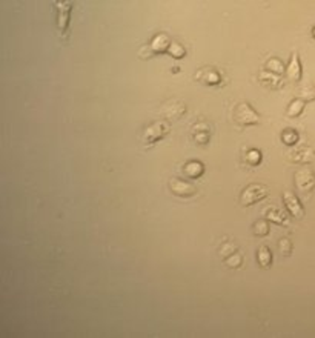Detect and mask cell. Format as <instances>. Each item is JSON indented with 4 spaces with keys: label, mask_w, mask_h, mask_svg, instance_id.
<instances>
[{
    "label": "cell",
    "mask_w": 315,
    "mask_h": 338,
    "mask_svg": "<svg viewBox=\"0 0 315 338\" xmlns=\"http://www.w3.org/2000/svg\"><path fill=\"white\" fill-rule=\"evenodd\" d=\"M259 81L263 85H266L267 88L271 89H280L283 86V78L274 74V73H269V71H262L259 74Z\"/></svg>",
    "instance_id": "2e32d148"
},
{
    "label": "cell",
    "mask_w": 315,
    "mask_h": 338,
    "mask_svg": "<svg viewBox=\"0 0 315 338\" xmlns=\"http://www.w3.org/2000/svg\"><path fill=\"white\" fill-rule=\"evenodd\" d=\"M232 119H234L237 125H241V126H252V125H259L262 122L259 112L254 111V108L246 102L238 103L234 108Z\"/></svg>",
    "instance_id": "3957f363"
},
{
    "label": "cell",
    "mask_w": 315,
    "mask_h": 338,
    "mask_svg": "<svg viewBox=\"0 0 315 338\" xmlns=\"http://www.w3.org/2000/svg\"><path fill=\"white\" fill-rule=\"evenodd\" d=\"M169 189L174 195L182 197V199H189V197H194L197 194V188L192 183L176 177L169 180Z\"/></svg>",
    "instance_id": "ba28073f"
},
{
    "label": "cell",
    "mask_w": 315,
    "mask_h": 338,
    "mask_svg": "<svg viewBox=\"0 0 315 338\" xmlns=\"http://www.w3.org/2000/svg\"><path fill=\"white\" fill-rule=\"evenodd\" d=\"M54 5L57 6V28L60 31V36L66 37L69 22H71L73 2H55Z\"/></svg>",
    "instance_id": "5b68a950"
},
{
    "label": "cell",
    "mask_w": 315,
    "mask_h": 338,
    "mask_svg": "<svg viewBox=\"0 0 315 338\" xmlns=\"http://www.w3.org/2000/svg\"><path fill=\"white\" fill-rule=\"evenodd\" d=\"M236 252H238V248L236 246V244H232V243H223V244H221V248L218 249V254L223 259H228L229 255L236 254Z\"/></svg>",
    "instance_id": "484cf974"
},
{
    "label": "cell",
    "mask_w": 315,
    "mask_h": 338,
    "mask_svg": "<svg viewBox=\"0 0 315 338\" xmlns=\"http://www.w3.org/2000/svg\"><path fill=\"white\" fill-rule=\"evenodd\" d=\"M264 68H266V71L274 73V74H277V76H282L283 73H286V69H285L283 63L280 62L278 59H271V60H267L266 65H264Z\"/></svg>",
    "instance_id": "44dd1931"
},
{
    "label": "cell",
    "mask_w": 315,
    "mask_h": 338,
    "mask_svg": "<svg viewBox=\"0 0 315 338\" xmlns=\"http://www.w3.org/2000/svg\"><path fill=\"white\" fill-rule=\"evenodd\" d=\"M312 36H314V39H315V28L312 29Z\"/></svg>",
    "instance_id": "f1b7e54d"
},
{
    "label": "cell",
    "mask_w": 315,
    "mask_h": 338,
    "mask_svg": "<svg viewBox=\"0 0 315 338\" xmlns=\"http://www.w3.org/2000/svg\"><path fill=\"white\" fill-rule=\"evenodd\" d=\"M278 249H280V252H282V255L288 257V255H290V252H292V241L286 237L282 238L278 241Z\"/></svg>",
    "instance_id": "4316f807"
},
{
    "label": "cell",
    "mask_w": 315,
    "mask_h": 338,
    "mask_svg": "<svg viewBox=\"0 0 315 338\" xmlns=\"http://www.w3.org/2000/svg\"><path fill=\"white\" fill-rule=\"evenodd\" d=\"M286 77L288 80L294 81V83H298L301 80V65H300V59H298L297 52H294L292 57H290L289 65L286 68Z\"/></svg>",
    "instance_id": "4fadbf2b"
},
{
    "label": "cell",
    "mask_w": 315,
    "mask_h": 338,
    "mask_svg": "<svg viewBox=\"0 0 315 338\" xmlns=\"http://www.w3.org/2000/svg\"><path fill=\"white\" fill-rule=\"evenodd\" d=\"M225 264L228 267H231V269H238V267H241V264H243V255L240 252L229 255L228 259H225Z\"/></svg>",
    "instance_id": "d4e9b609"
},
{
    "label": "cell",
    "mask_w": 315,
    "mask_h": 338,
    "mask_svg": "<svg viewBox=\"0 0 315 338\" xmlns=\"http://www.w3.org/2000/svg\"><path fill=\"white\" fill-rule=\"evenodd\" d=\"M154 54H153V51H151V48H149V45H146V46H143L142 50L138 51V57L142 60H148V59H151V57H153Z\"/></svg>",
    "instance_id": "83f0119b"
},
{
    "label": "cell",
    "mask_w": 315,
    "mask_h": 338,
    "mask_svg": "<svg viewBox=\"0 0 315 338\" xmlns=\"http://www.w3.org/2000/svg\"><path fill=\"white\" fill-rule=\"evenodd\" d=\"M294 182H295V188L301 194H309L315 188V174L309 168L298 169L294 176Z\"/></svg>",
    "instance_id": "8992f818"
},
{
    "label": "cell",
    "mask_w": 315,
    "mask_h": 338,
    "mask_svg": "<svg viewBox=\"0 0 315 338\" xmlns=\"http://www.w3.org/2000/svg\"><path fill=\"white\" fill-rule=\"evenodd\" d=\"M169 46H171V39L166 34H157L149 43V48L153 51V54H165L168 52Z\"/></svg>",
    "instance_id": "5bb4252c"
},
{
    "label": "cell",
    "mask_w": 315,
    "mask_h": 338,
    "mask_svg": "<svg viewBox=\"0 0 315 338\" xmlns=\"http://www.w3.org/2000/svg\"><path fill=\"white\" fill-rule=\"evenodd\" d=\"M169 132H171V125L168 120H158V122L151 123L143 130V135H142L143 145L146 146L154 145L160 142L161 138H165Z\"/></svg>",
    "instance_id": "6da1fadb"
},
{
    "label": "cell",
    "mask_w": 315,
    "mask_h": 338,
    "mask_svg": "<svg viewBox=\"0 0 315 338\" xmlns=\"http://www.w3.org/2000/svg\"><path fill=\"white\" fill-rule=\"evenodd\" d=\"M160 112H161V117L165 120H177L186 112V104L183 100L172 99L163 104Z\"/></svg>",
    "instance_id": "52a82bcc"
},
{
    "label": "cell",
    "mask_w": 315,
    "mask_h": 338,
    "mask_svg": "<svg viewBox=\"0 0 315 338\" xmlns=\"http://www.w3.org/2000/svg\"><path fill=\"white\" fill-rule=\"evenodd\" d=\"M263 215L266 220L272 221V223L278 226H289V215L277 206H269L263 211Z\"/></svg>",
    "instance_id": "7c38bea8"
},
{
    "label": "cell",
    "mask_w": 315,
    "mask_h": 338,
    "mask_svg": "<svg viewBox=\"0 0 315 338\" xmlns=\"http://www.w3.org/2000/svg\"><path fill=\"white\" fill-rule=\"evenodd\" d=\"M283 203L288 208V211L290 212L294 218H303L305 217V208L297 199V195L292 192H285L283 194Z\"/></svg>",
    "instance_id": "9c48e42d"
},
{
    "label": "cell",
    "mask_w": 315,
    "mask_h": 338,
    "mask_svg": "<svg viewBox=\"0 0 315 338\" xmlns=\"http://www.w3.org/2000/svg\"><path fill=\"white\" fill-rule=\"evenodd\" d=\"M305 102L303 100H300V99H295V100H292L289 103V106H288V109H286V115L288 117H298V115L305 111Z\"/></svg>",
    "instance_id": "ac0fdd59"
},
{
    "label": "cell",
    "mask_w": 315,
    "mask_h": 338,
    "mask_svg": "<svg viewBox=\"0 0 315 338\" xmlns=\"http://www.w3.org/2000/svg\"><path fill=\"white\" fill-rule=\"evenodd\" d=\"M192 138L194 142L197 145H208L209 143V138H211V128H209V125L206 122H198L192 126Z\"/></svg>",
    "instance_id": "8fae6325"
},
{
    "label": "cell",
    "mask_w": 315,
    "mask_h": 338,
    "mask_svg": "<svg viewBox=\"0 0 315 338\" xmlns=\"http://www.w3.org/2000/svg\"><path fill=\"white\" fill-rule=\"evenodd\" d=\"M286 157L292 163H300V165H306V163H312L315 160V149L308 145H298L292 146L290 151L286 153Z\"/></svg>",
    "instance_id": "277c9868"
},
{
    "label": "cell",
    "mask_w": 315,
    "mask_h": 338,
    "mask_svg": "<svg viewBox=\"0 0 315 338\" xmlns=\"http://www.w3.org/2000/svg\"><path fill=\"white\" fill-rule=\"evenodd\" d=\"M168 54L171 57H174V59H183V57L186 55V50H184V46H182L180 43L177 42H171V46H169V50H168Z\"/></svg>",
    "instance_id": "cb8c5ba5"
},
{
    "label": "cell",
    "mask_w": 315,
    "mask_h": 338,
    "mask_svg": "<svg viewBox=\"0 0 315 338\" xmlns=\"http://www.w3.org/2000/svg\"><path fill=\"white\" fill-rule=\"evenodd\" d=\"M244 160L251 166H259L262 163V153L259 149H248L246 154H244Z\"/></svg>",
    "instance_id": "ffe728a7"
},
{
    "label": "cell",
    "mask_w": 315,
    "mask_h": 338,
    "mask_svg": "<svg viewBox=\"0 0 315 338\" xmlns=\"http://www.w3.org/2000/svg\"><path fill=\"white\" fill-rule=\"evenodd\" d=\"M183 172L186 174V177H189L192 180H197L205 174V165L202 161H198V160L188 161V163H184Z\"/></svg>",
    "instance_id": "9a60e30c"
},
{
    "label": "cell",
    "mask_w": 315,
    "mask_h": 338,
    "mask_svg": "<svg viewBox=\"0 0 315 338\" xmlns=\"http://www.w3.org/2000/svg\"><path fill=\"white\" fill-rule=\"evenodd\" d=\"M300 140V135L295 130H290V128H286V130L282 132V142L288 146H295L297 142Z\"/></svg>",
    "instance_id": "d6986e66"
},
{
    "label": "cell",
    "mask_w": 315,
    "mask_h": 338,
    "mask_svg": "<svg viewBox=\"0 0 315 338\" xmlns=\"http://www.w3.org/2000/svg\"><path fill=\"white\" fill-rule=\"evenodd\" d=\"M252 229H254V235H257V237H264V235H267L269 234V225H267V221L266 220H259V221H255L254 223V226H252Z\"/></svg>",
    "instance_id": "7402d4cb"
},
{
    "label": "cell",
    "mask_w": 315,
    "mask_h": 338,
    "mask_svg": "<svg viewBox=\"0 0 315 338\" xmlns=\"http://www.w3.org/2000/svg\"><path fill=\"white\" fill-rule=\"evenodd\" d=\"M267 195H269V188H267V186L260 184V183H252V184H248L246 188L241 191L240 203H241V206L248 208L254 203H259V202L264 200Z\"/></svg>",
    "instance_id": "7a4b0ae2"
},
{
    "label": "cell",
    "mask_w": 315,
    "mask_h": 338,
    "mask_svg": "<svg viewBox=\"0 0 315 338\" xmlns=\"http://www.w3.org/2000/svg\"><path fill=\"white\" fill-rule=\"evenodd\" d=\"M257 261L263 267V269H269L272 264V252L267 246H260L259 251H257Z\"/></svg>",
    "instance_id": "e0dca14e"
},
{
    "label": "cell",
    "mask_w": 315,
    "mask_h": 338,
    "mask_svg": "<svg viewBox=\"0 0 315 338\" xmlns=\"http://www.w3.org/2000/svg\"><path fill=\"white\" fill-rule=\"evenodd\" d=\"M297 99L303 102H314L315 100V88L314 86H305L297 92Z\"/></svg>",
    "instance_id": "603a6c76"
},
{
    "label": "cell",
    "mask_w": 315,
    "mask_h": 338,
    "mask_svg": "<svg viewBox=\"0 0 315 338\" xmlns=\"http://www.w3.org/2000/svg\"><path fill=\"white\" fill-rule=\"evenodd\" d=\"M195 80L200 81V83L208 85V86H217L221 83V76L217 69L203 68V69H198V73L195 74Z\"/></svg>",
    "instance_id": "30bf717a"
}]
</instances>
